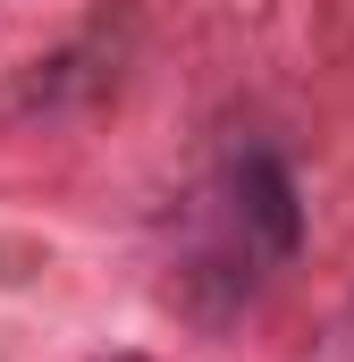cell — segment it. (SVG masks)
Returning a JSON list of instances; mask_svg holds the SVG:
<instances>
[{"instance_id":"6da1fadb","label":"cell","mask_w":354,"mask_h":362,"mask_svg":"<svg viewBox=\"0 0 354 362\" xmlns=\"http://www.w3.org/2000/svg\"><path fill=\"white\" fill-rule=\"evenodd\" d=\"M228 185H236V219H245V236L262 245L270 262H287V253L304 245V202H295L287 160H278V152H245V160L228 169Z\"/></svg>"},{"instance_id":"7a4b0ae2","label":"cell","mask_w":354,"mask_h":362,"mask_svg":"<svg viewBox=\"0 0 354 362\" xmlns=\"http://www.w3.org/2000/svg\"><path fill=\"white\" fill-rule=\"evenodd\" d=\"M110 362H144V354H110Z\"/></svg>"}]
</instances>
